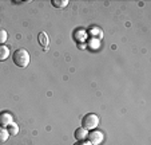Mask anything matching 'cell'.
I'll return each mask as SVG.
<instances>
[{
    "mask_svg": "<svg viewBox=\"0 0 151 145\" xmlns=\"http://www.w3.org/2000/svg\"><path fill=\"white\" fill-rule=\"evenodd\" d=\"M12 60H14V63L17 66V67H27V66L29 65V54L27 50H24V48H17L16 51H14V54H12Z\"/></svg>",
    "mask_w": 151,
    "mask_h": 145,
    "instance_id": "obj_1",
    "label": "cell"
},
{
    "mask_svg": "<svg viewBox=\"0 0 151 145\" xmlns=\"http://www.w3.org/2000/svg\"><path fill=\"white\" fill-rule=\"evenodd\" d=\"M99 117L96 116V114L94 113H88L86 114L84 117H83V121H82V128L87 129V130H90V129H95L98 125H99Z\"/></svg>",
    "mask_w": 151,
    "mask_h": 145,
    "instance_id": "obj_2",
    "label": "cell"
},
{
    "mask_svg": "<svg viewBox=\"0 0 151 145\" xmlns=\"http://www.w3.org/2000/svg\"><path fill=\"white\" fill-rule=\"evenodd\" d=\"M88 142L91 145H99L100 142L103 141V134L102 132H98V130H94L91 133H88Z\"/></svg>",
    "mask_w": 151,
    "mask_h": 145,
    "instance_id": "obj_3",
    "label": "cell"
},
{
    "mask_svg": "<svg viewBox=\"0 0 151 145\" xmlns=\"http://www.w3.org/2000/svg\"><path fill=\"white\" fill-rule=\"evenodd\" d=\"M14 122V117L8 111H1L0 113V126H7L8 128L11 124Z\"/></svg>",
    "mask_w": 151,
    "mask_h": 145,
    "instance_id": "obj_4",
    "label": "cell"
},
{
    "mask_svg": "<svg viewBox=\"0 0 151 145\" xmlns=\"http://www.w3.org/2000/svg\"><path fill=\"white\" fill-rule=\"evenodd\" d=\"M74 136L78 141H84V140H87L88 132H87V129H84V128H78L76 130H75Z\"/></svg>",
    "mask_w": 151,
    "mask_h": 145,
    "instance_id": "obj_5",
    "label": "cell"
},
{
    "mask_svg": "<svg viewBox=\"0 0 151 145\" xmlns=\"http://www.w3.org/2000/svg\"><path fill=\"white\" fill-rule=\"evenodd\" d=\"M39 43L42 47H44V50H47V47H48V36H47L46 32H40L39 34Z\"/></svg>",
    "mask_w": 151,
    "mask_h": 145,
    "instance_id": "obj_6",
    "label": "cell"
},
{
    "mask_svg": "<svg viewBox=\"0 0 151 145\" xmlns=\"http://www.w3.org/2000/svg\"><path fill=\"white\" fill-rule=\"evenodd\" d=\"M9 137V133L4 126H0V142H6Z\"/></svg>",
    "mask_w": 151,
    "mask_h": 145,
    "instance_id": "obj_7",
    "label": "cell"
},
{
    "mask_svg": "<svg viewBox=\"0 0 151 145\" xmlns=\"http://www.w3.org/2000/svg\"><path fill=\"white\" fill-rule=\"evenodd\" d=\"M9 55V50L6 46H0V60H6Z\"/></svg>",
    "mask_w": 151,
    "mask_h": 145,
    "instance_id": "obj_8",
    "label": "cell"
},
{
    "mask_svg": "<svg viewBox=\"0 0 151 145\" xmlns=\"http://www.w3.org/2000/svg\"><path fill=\"white\" fill-rule=\"evenodd\" d=\"M7 130H8L9 136H11V134H12V136H15V134H17V133H19V126H17L15 122H12L11 125L8 126V129H7Z\"/></svg>",
    "mask_w": 151,
    "mask_h": 145,
    "instance_id": "obj_9",
    "label": "cell"
},
{
    "mask_svg": "<svg viewBox=\"0 0 151 145\" xmlns=\"http://www.w3.org/2000/svg\"><path fill=\"white\" fill-rule=\"evenodd\" d=\"M51 3H52V6L58 7V8H63V7H66L68 4V1L67 0H52Z\"/></svg>",
    "mask_w": 151,
    "mask_h": 145,
    "instance_id": "obj_10",
    "label": "cell"
},
{
    "mask_svg": "<svg viewBox=\"0 0 151 145\" xmlns=\"http://www.w3.org/2000/svg\"><path fill=\"white\" fill-rule=\"evenodd\" d=\"M7 38H8V34H7V31L4 28H0V44L3 46V43L7 40Z\"/></svg>",
    "mask_w": 151,
    "mask_h": 145,
    "instance_id": "obj_11",
    "label": "cell"
},
{
    "mask_svg": "<svg viewBox=\"0 0 151 145\" xmlns=\"http://www.w3.org/2000/svg\"><path fill=\"white\" fill-rule=\"evenodd\" d=\"M74 145H91V144H90L88 141H86V140H84V141H78V142H75Z\"/></svg>",
    "mask_w": 151,
    "mask_h": 145,
    "instance_id": "obj_12",
    "label": "cell"
}]
</instances>
